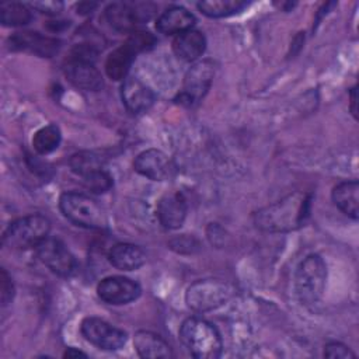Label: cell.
I'll return each instance as SVG.
<instances>
[{"label": "cell", "mask_w": 359, "mask_h": 359, "mask_svg": "<svg viewBox=\"0 0 359 359\" xmlns=\"http://www.w3.org/2000/svg\"><path fill=\"white\" fill-rule=\"evenodd\" d=\"M311 195L293 192L254 213V224L266 233H287L304 226L310 216Z\"/></svg>", "instance_id": "6da1fadb"}, {"label": "cell", "mask_w": 359, "mask_h": 359, "mask_svg": "<svg viewBox=\"0 0 359 359\" xmlns=\"http://www.w3.org/2000/svg\"><path fill=\"white\" fill-rule=\"evenodd\" d=\"M180 339L196 359H216L223 351V341L217 328L199 317H189L181 324Z\"/></svg>", "instance_id": "7a4b0ae2"}, {"label": "cell", "mask_w": 359, "mask_h": 359, "mask_svg": "<svg viewBox=\"0 0 359 359\" xmlns=\"http://www.w3.org/2000/svg\"><path fill=\"white\" fill-rule=\"evenodd\" d=\"M327 282V265L318 254H310L302 259L294 272V290L304 306L317 304L324 293Z\"/></svg>", "instance_id": "3957f363"}, {"label": "cell", "mask_w": 359, "mask_h": 359, "mask_svg": "<svg viewBox=\"0 0 359 359\" xmlns=\"http://www.w3.org/2000/svg\"><path fill=\"white\" fill-rule=\"evenodd\" d=\"M62 215L76 226L98 230L107 226V216L100 203L81 192H65L59 198Z\"/></svg>", "instance_id": "277c9868"}, {"label": "cell", "mask_w": 359, "mask_h": 359, "mask_svg": "<svg viewBox=\"0 0 359 359\" xmlns=\"http://www.w3.org/2000/svg\"><path fill=\"white\" fill-rule=\"evenodd\" d=\"M50 222L43 215H28L11 222L3 233V244L13 250L38 247L49 237Z\"/></svg>", "instance_id": "5b68a950"}, {"label": "cell", "mask_w": 359, "mask_h": 359, "mask_svg": "<svg viewBox=\"0 0 359 359\" xmlns=\"http://www.w3.org/2000/svg\"><path fill=\"white\" fill-rule=\"evenodd\" d=\"M234 293V289L219 279H199L194 282L185 293L187 306L196 311L205 313L223 306Z\"/></svg>", "instance_id": "8992f818"}, {"label": "cell", "mask_w": 359, "mask_h": 359, "mask_svg": "<svg viewBox=\"0 0 359 359\" xmlns=\"http://www.w3.org/2000/svg\"><path fill=\"white\" fill-rule=\"evenodd\" d=\"M144 3L114 1L105 8L107 22L118 32H133L137 25L150 20L153 8Z\"/></svg>", "instance_id": "52a82bcc"}, {"label": "cell", "mask_w": 359, "mask_h": 359, "mask_svg": "<svg viewBox=\"0 0 359 359\" xmlns=\"http://www.w3.org/2000/svg\"><path fill=\"white\" fill-rule=\"evenodd\" d=\"M213 76L215 66L210 60H201L195 63L184 77V84L177 95V101L188 107L198 104L210 88Z\"/></svg>", "instance_id": "ba28073f"}, {"label": "cell", "mask_w": 359, "mask_h": 359, "mask_svg": "<svg viewBox=\"0 0 359 359\" xmlns=\"http://www.w3.org/2000/svg\"><path fill=\"white\" fill-rule=\"evenodd\" d=\"M80 332L86 341L104 351H118L128 339L125 331L97 317L84 318L80 325Z\"/></svg>", "instance_id": "9c48e42d"}, {"label": "cell", "mask_w": 359, "mask_h": 359, "mask_svg": "<svg viewBox=\"0 0 359 359\" xmlns=\"http://www.w3.org/2000/svg\"><path fill=\"white\" fill-rule=\"evenodd\" d=\"M36 255L48 269L63 278L72 276L77 268L73 254L63 244V241L55 237H46L36 247Z\"/></svg>", "instance_id": "30bf717a"}, {"label": "cell", "mask_w": 359, "mask_h": 359, "mask_svg": "<svg viewBox=\"0 0 359 359\" xmlns=\"http://www.w3.org/2000/svg\"><path fill=\"white\" fill-rule=\"evenodd\" d=\"M142 293L137 282L125 276H107L97 286L98 297L114 306L128 304L136 300Z\"/></svg>", "instance_id": "8fae6325"}, {"label": "cell", "mask_w": 359, "mask_h": 359, "mask_svg": "<svg viewBox=\"0 0 359 359\" xmlns=\"http://www.w3.org/2000/svg\"><path fill=\"white\" fill-rule=\"evenodd\" d=\"M133 168L151 181H165L174 172V164L170 157L157 149H147L139 153L133 161Z\"/></svg>", "instance_id": "7c38bea8"}, {"label": "cell", "mask_w": 359, "mask_h": 359, "mask_svg": "<svg viewBox=\"0 0 359 359\" xmlns=\"http://www.w3.org/2000/svg\"><path fill=\"white\" fill-rule=\"evenodd\" d=\"M121 98L130 114L139 115L151 108L156 101V94L140 79L126 77L121 86Z\"/></svg>", "instance_id": "4fadbf2b"}, {"label": "cell", "mask_w": 359, "mask_h": 359, "mask_svg": "<svg viewBox=\"0 0 359 359\" xmlns=\"http://www.w3.org/2000/svg\"><path fill=\"white\" fill-rule=\"evenodd\" d=\"M8 43L13 50H25L41 57H52L60 48V42L56 38L45 36L34 31L15 32L8 38Z\"/></svg>", "instance_id": "5bb4252c"}, {"label": "cell", "mask_w": 359, "mask_h": 359, "mask_svg": "<svg viewBox=\"0 0 359 359\" xmlns=\"http://www.w3.org/2000/svg\"><path fill=\"white\" fill-rule=\"evenodd\" d=\"M65 74L73 86L86 91H97L104 84L102 76L93 62L67 57Z\"/></svg>", "instance_id": "9a60e30c"}, {"label": "cell", "mask_w": 359, "mask_h": 359, "mask_svg": "<svg viewBox=\"0 0 359 359\" xmlns=\"http://www.w3.org/2000/svg\"><path fill=\"white\" fill-rule=\"evenodd\" d=\"M160 224L167 230L180 229L187 217V202L182 194H165L157 203L156 210Z\"/></svg>", "instance_id": "2e32d148"}, {"label": "cell", "mask_w": 359, "mask_h": 359, "mask_svg": "<svg viewBox=\"0 0 359 359\" xmlns=\"http://www.w3.org/2000/svg\"><path fill=\"white\" fill-rule=\"evenodd\" d=\"M195 24V15L185 7L172 6L163 11L157 18L156 28L164 35H180L188 29H192Z\"/></svg>", "instance_id": "e0dca14e"}, {"label": "cell", "mask_w": 359, "mask_h": 359, "mask_svg": "<svg viewBox=\"0 0 359 359\" xmlns=\"http://www.w3.org/2000/svg\"><path fill=\"white\" fill-rule=\"evenodd\" d=\"M108 261L119 271H135L146 262V252L135 244L118 243L111 247Z\"/></svg>", "instance_id": "ac0fdd59"}, {"label": "cell", "mask_w": 359, "mask_h": 359, "mask_svg": "<svg viewBox=\"0 0 359 359\" xmlns=\"http://www.w3.org/2000/svg\"><path fill=\"white\" fill-rule=\"evenodd\" d=\"M206 49V38L198 29H188L177 35L172 41L175 56L184 62H194L202 56Z\"/></svg>", "instance_id": "d6986e66"}, {"label": "cell", "mask_w": 359, "mask_h": 359, "mask_svg": "<svg viewBox=\"0 0 359 359\" xmlns=\"http://www.w3.org/2000/svg\"><path fill=\"white\" fill-rule=\"evenodd\" d=\"M133 345L140 358H171L172 351L168 342L156 332L137 331L133 337Z\"/></svg>", "instance_id": "ffe728a7"}, {"label": "cell", "mask_w": 359, "mask_h": 359, "mask_svg": "<svg viewBox=\"0 0 359 359\" xmlns=\"http://www.w3.org/2000/svg\"><path fill=\"white\" fill-rule=\"evenodd\" d=\"M332 202L335 206L352 219H358L359 203V184L356 180L342 181L332 189Z\"/></svg>", "instance_id": "44dd1931"}, {"label": "cell", "mask_w": 359, "mask_h": 359, "mask_svg": "<svg viewBox=\"0 0 359 359\" xmlns=\"http://www.w3.org/2000/svg\"><path fill=\"white\" fill-rule=\"evenodd\" d=\"M135 53L123 43L112 50L105 60V73L112 80H125L133 62Z\"/></svg>", "instance_id": "7402d4cb"}, {"label": "cell", "mask_w": 359, "mask_h": 359, "mask_svg": "<svg viewBox=\"0 0 359 359\" xmlns=\"http://www.w3.org/2000/svg\"><path fill=\"white\" fill-rule=\"evenodd\" d=\"M248 6L250 3L241 1V0H208V1H199L196 4L198 10L210 18L234 15L237 13H241Z\"/></svg>", "instance_id": "603a6c76"}, {"label": "cell", "mask_w": 359, "mask_h": 359, "mask_svg": "<svg viewBox=\"0 0 359 359\" xmlns=\"http://www.w3.org/2000/svg\"><path fill=\"white\" fill-rule=\"evenodd\" d=\"M32 20L31 10L22 3L0 4V21L4 27H21Z\"/></svg>", "instance_id": "cb8c5ba5"}, {"label": "cell", "mask_w": 359, "mask_h": 359, "mask_svg": "<svg viewBox=\"0 0 359 359\" xmlns=\"http://www.w3.org/2000/svg\"><path fill=\"white\" fill-rule=\"evenodd\" d=\"M62 135L56 125H46L38 129L32 137V146L39 154H49L60 144Z\"/></svg>", "instance_id": "d4e9b609"}, {"label": "cell", "mask_w": 359, "mask_h": 359, "mask_svg": "<svg viewBox=\"0 0 359 359\" xmlns=\"http://www.w3.org/2000/svg\"><path fill=\"white\" fill-rule=\"evenodd\" d=\"M69 165L74 174L83 177L95 170H101L104 167V161L100 156L90 151H80L70 157Z\"/></svg>", "instance_id": "484cf974"}, {"label": "cell", "mask_w": 359, "mask_h": 359, "mask_svg": "<svg viewBox=\"0 0 359 359\" xmlns=\"http://www.w3.org/2000/svg\"><path fill=\"white\" fill-rule=\"evenodd\" d=\"M81 181L87 189L94 194H104L112 188V177L104 170H95L81 177Z\"/></svg>", "instance_id": "4316f807"}, {"label": "cell", "mask_w": 359, "mask_h": 359, "mask_svg": "<svg viewBox=\"0 0 359 359\" xmlns=\"http://www.w3.org/2000/svg\"><path fill=\"white\" fill-rule=\"evenodd\" d=\"M125 45L135 53H140L144 50L151 49L156 45V38L153 34L147 32V31H133L130 32V35L128 36V39L125 41Z\"/></svg>", "instance_id": "83f0119b"}, {"label": "cell", "mask_w": 359, "mask_h": 359, "mask_svg": "<svg viewBox=\"0 0 359 359\" xmlns=\"http://www.w3.org/2000/svg\"><path fill=\"white\" fill-rule=\"evenodd\" d=\"M324 356L330 359H349L356 355L349 349V346L341 342H330L324 346Z\"/></svg>", "instance_id": "f1b7e54d"}, {"label": "cell", "mask_w": 359, "mask_h": 359, "mask_svg": "<svg viewBox=\"0 0 359 359\" xmlns=\"http://www.w3.org/2000/svg\"><path fill=\"white\" fill-rule=\"evenodd\" d=\"M0 296H1V306H7L14 296V285L6 269H1L0 275Z\"/></svg>", "instance_id": "f546056e"}, {"label": "cell", "mask_w": 359, "mask_h": 359, "mask_svg": "<svg viewBox=\"0 0 359 359\" xmlns=\"http://www.w3.org/2000/svg\"><path fill=\"white\" fill-rule=\"evenodd\" d=\"M31 7L36 8L41 13H45V14H49V15H56L63 10V3L62 1H55V0L35 1V3H31Z\"/></svg>", "instance_id": "4dcf8cb0"}, {"label": "cell", "mask_w": 359, "mask_h": 359, "mask_svg": "<svg viewBox=\"0 0 359 359\" xmlns=\"http://www.w3.org/2000/svg\"><path fill=\"white\" fill-rule=\"evenodd\" d=\"M79 356H83V358H87V353L81 352V351H77L74 348H69L65 351L63 353V358H79Z\"/></svg>", "instance_id": "1f68e13d"}, {"label": "cell", "mask_w": 359, "mask_h": 359, "mask_svg": "<svg viewBox=\"0 0 359 359\" xmlns=\"http://www.w3.org/2000/svg\"><path fill=\"white\" fill-rule=\"evenodd\" d=\"M351 111H352L353 116L356 118V87H353L351 90Z\"/></svg>", "instance_id": "d6a6232c"}]
</instances>
